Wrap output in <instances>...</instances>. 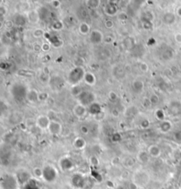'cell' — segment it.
Listing matches in <instances>:
<instances>
[{"label": "cell", "instance_id": "6da1fadb", "mask_svg": "<svg viewBox=\"0 0 181 189\" xmlns=\"http://www.w3.org/2000/svg\"><path fill=\"white\" fill-rule=\"evenodd\" d=\"M70 185L74 189H91L94 185V180L81 173H76L72 175Z\"/></svg>", "mask_w": 181, "mask_h": 189}, {"label": "cell", "instance_id": "7a4b0ae2", "mask_svg": "<svg viewBox=\"0 0 181 189\" xmlns=\"http://www.w3.org/2000/svg\"><path fill=\"white\" fill-rule=\"evenodd\" d=\"M132 182L136 187L144 188L150 182V174L144 169H138L132 174Z\"/></svg>", "mask_w": 181, "mask_h": 189}, {"label": "cell", "instance_id": "3957f363", "mask_svg": "<svg viewBox=\"0 0 181 189\" xmlns=\"http://www.w3.org/2000/svg\"><path fill=\"white\" fill-rule=\"evenodd\" d=\"M85 74L86 71L83 66H74L68 74L67 82L71 86L79 85L84 80Z\"/></svg>", "mask_w": 181, "mask_h": 189}, {"label": "cell", "instance_id": "277c9868", "mask_svg": "<svg viewBox=\"0 0 181 189\" xmlns=\"http://www.w3.org/2000/svg\"><path fill=\"white\" fill-rule=\"evenodd\" d=\"M42 179L46 183H54L55 181L58 180V171L56 167L53 165H45L42 168Z\"/></svg>", "mask_w": 181, "mask_h": 189}, {"label": "cell", "instance_id": "5b68a950", "mask_svg": "<svg viewBox=\"0 0 181 189\" xmlns=\"http://www.w3.org/2000/svg\"><path fill=\"white\" fill-rule=\"evenodd\" d=\"M19 181L17 180L16 175L6 173L2 175L0 180L1 189H17L19 186Z\"/></svg>", "mask_w": 181, "mask_h": 189}, {"label": "cell", "instance_id": "8992f818", "mask_svg": "<svg viewBox=\"0 0 181 189\" xmlns=\"http://www.w3.org/2000/svg\"><path fill=\"white\" fill-rule=\"evenodd\" d=\"M77 100H78V103L81 104L85 106L89 107L93 103L96 102V95L93 92H90V91L84 90L77 97Z\"/></svg>", "mask_w": 181, "mask_h": 189}, {"label": "cell", "instance_id": "52a82bcc", "mask_svg": "<svg viewBox=\"0 0 181 189\" xmlns=\"http://www.w3.org/2000/svg\"><path fill=\"white\" fill-rule=\"evenodd\" d=\"M58 167L62 172L68 173L74 169V163L69 156H63L58 161Z\"/></svg>", "mask_w": 181, "mask_h": 189}, {"label": "cell", "instance_id": "ba28073f", "mask_svg": "<svg viewBox=\"0 0 181 189\" xmlns=\"http://www.w3.org/2000/svg\"><path fill=\"white\" fill-rule=\"evenodd\" d=\"M47 131L49 132V134H51L53 136H59L63 132V125L59 121L56 120V119L51 120Z\"/></svg>", "mask_w": 181, "mask_h": 189}, {"label": "cell", "instance_id": "9c48e42d", "mask_svg": "<svg viewBox=\"0 0 181 189\" xmlns=\"http://www.w3.org/2000/svg\"><path fill=\"white\" fill-rule=\"evenodd\" d=\"M73 112L77 118H83L89 114V110L87 106L83 105L80 103H77L73 109Z\"/></svg>", "mask_w": 181, "mask_h": 189}, {"label": "cell", "instance_id": "30bf717a", "mask_svg": "<svg viewBox=\"0 0 181 189\" xmlns=\"http://www.w3.org/2000/svg\"><path fill=\"white\" fill-rule=\"evenodd\" d=\"M51 119L48 115H40L36 118L35 125L41 130H47Z\"/></svg>", "mask_w": 181, "mask_h": 189}, {"label": "cell", "instance_id": "8fae6325", "mask_svg": "<svg viewBox=\"0 0 181 189\" xmlns=\"http://www.w3.org/2000/svg\"><path fill=\"white\" fill-rule=\"evenodd\" d=\"M15 175H16L17 180L19 181V184H21V185H23V186H25L28 181L32 179L31 174L28 173L27 171L24 170V169L20 170Z\"/></svg>", "mask_w": 181, "mask_h": 189}, {"label": "cell", "instance_id": "7c38bea8", "mask_svg": "<svg viewBox=\"0 0 181 189\" xmlns=\"http://www.w3.org/2000/svg\"><path fill=\"white\" fill-rule=\"evenodd\" d=\"M104 35L98 29H93L89 34V41L93 44H99L103 42Z\"/></svg>", "mask_w": 181, "mask_h": 189}, {"label": "cell", "instance_id": "4fadbf2b", "mask_svg": "<svg viewBox=\"0 0 181 189\" xmlns=\"http://www.w3.org/2000/svg\"><path fill=\"white\" fill-rule=\"evenodd\" d=\"M147 151L148 152L150 157L152 158H158L162 156V153H163V150L160 146H158L157 144H151L148 147Z\"/></svg>", "mask_w": 181, "mask_h": 189}, {"label": "cell", "instance_id": "5bb4252c", "mask_svg": "<svg viewBox=\"0 0 181 189\" xmlns=\"http://www.w3.org/2000/svg\"><path fill=\"white\" fill-rule=\"evenodd\" d=\"M26 99L31 104H34V103L39 102V92L36 89H27Z\"/></svg>", "mask_w": 181, "mask_h": 189}, {"label": "cell", "instance_id": "9a60e30c", "mask_svg": "<svg viewBox=\"0 0 181 189\" xmlns=\"http://www.w3.org/2000/svg\"><path fill=\"white\" fill-rule=\"evenodd\" d=\"M172 123L170 120H167V119H165L164 121H161V122L159 123V126H158L160 132L163 133H169V132L172 129Z\"/></svg>", "mask_w": 181, "mask_h": 189}, {"label": "cell", "instance_id": "2e32d148", "mask_svg": "<svg viewBox=\"0 0 181 189\" xmlns=\"http://www.w3.org/2000/svg\"><path fill=\"white\" fill-rule=\"evenodd\" d=\"M83 82L86 83L88 86L93 87L96 83V77L95 74H93V73H91V72H86Z\"/></svg>", "mask_w": 181, "mask_h": 189}, {"label": "cell", "instance_id": "e0dca14e", "mask_svg": "<svg viewBox=\"0 0 181 189\" xmlns=\"http://www.w3.org/2000/svg\"><path fill=\"white\" fill-rule=\"evenodd\" d=\"M144 82L140 80H134L132 83V90L135 94H140L144 90Z\"/></svg>", "mask_w": 181, "mask_h": 189}, {"label": "cell", "instance_id": "ac0fdd59", "mask_svg": "<svg viewBox=\"0 0 181 189\" xmlns=\"http://www.w3.org/2000/svg\"><path fill=\"white\" fill-rule=\"evenodd\" d=\"M88 110H89V113L92 116H94V117L97 116L103 111L101 105L96 102L93 103L92 104H90L89 106L88 107Z\"/></svg>", "mask_w": 181, "mask_h": 189}, {"label": "cell", "instance_id": "d6986e66", "mask_svg": "<svg viewBox=\"0 0 181 189\" xmlns=\"http://www.w3.org/2000/svg\"><path fill=\"white\" fill-rule=\"evenodd\" d=\"M136 157H137V160L140 162V164L145 165V164L148 163L150 156H149V154H148V152L147 150H140V151L138 152Z\"/></svg>", "mask_w": 181, "mask_h": 189}, {"label": "cell", "instance_id": "ffe728a7", "mask_svg": "<svg viewBox=\"0 0 181 189\" xmlns=\"http://www.w3.org/2000/svg\"><path fill=\"white\" fill-rule=\"evenodd\" d=\"M73 145L76 149L78 150H82L87 146V141L83 137H76L74 140Z\"/></svg>", "mask_w": 181, "mask_h": 189}, {"label": "cell", "instance_id": "44dd1931", "mask_svg": "<svg viewBox=\"0 0 181 189\" xmlns=\"http://www.w3.org/2000/svg\"><path fill=\"white\" fill-rule=\"evenodd\" d=\"M27 21L30 22V23H33V24L37 23V22L39 21V20H40V14H39V13H38L37 11H35V10L30 11V12H28V13H27Z\"/></svg>", "mask_w": 181, "mask_h": 189}, {"label": "cell", "instance_id": "7402d4cb", "mask_svg": "<svg viewBox=\"0 0 181 189\" xmlns=\"http://www.w3.org/2000/svg\"><path fill=\"white\" fill-rule=\"evenodd\" d=\"M78 29H79L80 34H81L82 35H89V34L92 31L90 26L88 24L87 22H81V24L79 25V28Z\"/></svg>", "mask_w": 181, "mask_h": 189}, {"label": "cell", "instance_id": "603a6c76", "mask_svg": "<svg viewBox=\"0 0 181 189\" xmlns=\"http://www.w3.org/2000/svg\"><path fill=\"white\" fill-rule=\"evenodd\" d=\"M163 21L166 25H173L176 21V15L172 13H166L163 17Z\"/></svg>", "mask_w": 181, "mask_h": 189}, {"label": "cell", "instance_id": "cb8c5ba5", "mask_svg": "<svg viewBox=\"0 0 181 189\" xmlns=\"http://www.w3.org/2000/svg\"><path fill=\"white\" fill-rule=\"evenodd\" d=\"M83 89L81 88V86L79 84V85H74V86H71V94L72 96L74 97H78L81 93L83 92Z\"/></svg>", "mask_w": 181, "mask_h": 189}, {"label": "cell", "instance_id": "d4e9b609", "mask_svg": "<svg viewBox=\"0 0 181 189\" xmlns=\"http://www.w3.org/2000/svg\"><path fill=\"white\" fill-rule=\"evenodd\" d=\"M154 115H155V118H157L158 121H160V122L165 120V118H166L165 111H164L163 109H157L156 111H155V113H154Z\"/></svg>", "mask_w": 181, "mask_h": 189}, {"label": "cell", "instance_id": "484cf974", "mask_svg": "<svg viewBox=\"0 0 181 189\" xmlns=\"http://www.w3.org/2000/svg\"><path fill=\"white\" fill-rule=\"evenodd\" d=\"M25 189H40L38 185H37V182L34 180V179H31L30 180L28 181L26 185L24 186Z\"/></svg>", "mask_w": 181, "mask_h": 189}, {"label": "cell", "instance_id": "4316f807", "mask_svg": "<svg viewBox=\"0 0 181 189\" xmlns=\"http://www.w3.org/2000/svg\"><path fill=\"white\" fill-rule=\"evenodd\" d=\"M32 35H33L34 38H42L43 35H44V30L42 29L40 27H37V28H34L32 32Z\"/></svg>", "mask_w": 181, "mask_h": 189}, {"label": "cell", "instance_id": "83f0119b", "mask_svg": "<svg viewBox=\"0 0 181 189\" xmlns=\"http://www.w3.org/2000/svg\"><path fill=\"white\" fill-rule=\"evenodd\" d=\"M89 163H90L91 166L93 167H97L100 165V160L96 156H91L89 157Z\"/></svg>", "mask_w": 181, "mask_h": 189}, {"label": "cell", "instance_id": "f1b7e54d", "mask_svg": "<svg viewBox=\"0 0 181 189\" xmlns=\"http://www.w3.org/2000/svg\"><path fill=\"white\" fill-rule=\"evenodd\" d=\"M139 68H140V72L143 73V74H147L148 71H149V66L146 63V62H140V65H139Z\"/></svg>", "mask_w": 181, "mask_h": 189}, {"label": "cell", "instance_id": "f546056e", "mask_svg": "<svg viewBox=\"0 0 181 189\" xmlns=\"http://www.w3.org/2000/svg\"><path fill=\"white\" fill-rule=\"evenodd\" d=\"M149 100H150L152 105H156V104H157L159 103L160 98H159V96H157V94H152V95L149 96Z\"/></svg>", "mask_w": 181, "mask_h": 189}, {"label": "cell", "instance_id": "4dcf8cb0", "mask_svg": "<svg viewBox=\"0 0 181 189\" xmlns=\"http://www.w3.org/2000/svg\"><path fill=\"white\" fill-rule=\"evenodd\" d=\"M141 105L144 107L145 109H148V108H150L152 105L150 100H149V97H144L142 99V102H141Z\"/></svg>", "mask_w": 181, "mask_h": 189}, {"label": "cell", "instance_id": "1f68e13d", "mask_svg": "<svg viewBox=\"0 0 181 189\" xmlns=\"http://www.w3.org/2000/svg\"><path fill=\"white\" fill-rule=\"evenodd\" d=\"M49 99V96L46 92H41L39 93V101L40 102H47Z\"/></svg>", "mask_w": 181, "mask_h": 189}, {"label": "cell", "instance_id": "d6a6232c", "mask_svg": "<svg viewBox=\"0 0 181 189\" xmlns=\"http://www.w3.org/2000/svg\"><path fill=\"white\" fill-rule=\"evenodd\" d=\"M150 126V122L148 119L144 118L143 120H141L140 123V127L141 129H148V127Z\"/></svg>", "mask_w": 181, "mask_h": 189}, {"label": "cell", "instance_id": "836d02e7", "mask_svg": "<svg viewBox=\"0 0 181 189\" xmlns=\"http://www.w3.org/2000/svg\"><path fill=\"white\" fill-rule=\"evenodd\" d=\"M40 80H41L42 82L43 83L49 82V74H48V73H44V72L41 73V74H40Z\"/></svg>", "mask_w": 181, "mask_h": 189}, {"label": "cell", "instance_id": "e575fe53", "mask_svg": "<svg viewBox=\"0 0 181 189\" xmlns=\"http://www.w3.org/2000/svg\"><path fill=\"white\" fill-rule=\"evenodd\" d=\"M104 27H105L106 29H109V30L112 29V28L114 27V22H113V20H106L104 21Z\"/></svg>", "mask_w": 181, "mask_h": 189}, {"label": "cell", "instance_id": "d590c367", "mask_svg": "<svg viewBox=\"0 0 181 189\" xmlns=\"http://www.w3.org/2000/svg\"><path fill=\"white\" fill-rule=\"evenodd\" d=\"M42 169L38 167L34 169V176L35 178H42Z\"/></svg>", "mask_w": 181, "mask_h": 189}, {"label": "cell", "instance_id": "8d00e7d4", "mask_svg": "<svg viewBox=\"0 0 181 189\" xmlns=\"http://www.w3.org/2000/svg\"><path fill=\"white\" fill-rule=\"evenodd\" d=\"M108 96H109L110 101H116L117 99L118 98V94L116 93L115 91H110L109 94H108Z\"/></svg>", "mask_w": 181, "mask_h": 189}, {"label": "cell", "instance_id": "74e56055", "mask_svg": "<svg viewBox=\"0 0 181 189\" xmlns=\"http://www.w3.org/2000/svg\"><path fill=\"white\" fill-rule=\"evenodd\" d=\"M42 51H43V52H48L49 49H50V43H49V42H43V43H42Z\"/></svg>", "mask_w": 181, "mask_h": 189}, {"label": "cell", "instance_id": "f35d334b", "mask_svg": "<svg viewBox=\"0 0 181 189\" xmlns=\"http://www.w3.org/2000/svg\"><path fill=\"white\" fill-rule=\"evenodd\" d=\"M114 42V37L111 35H106L103 38V42H105L106 44H111Z\"/></svg>", "mask_w": 181, "mask_h": 189}, {"label": "cell", "instance_id": "ab89813d", "mask_svg": "<svg viewBox=\"0 0 181 189\" xmlns=\"http://www.w3.org/2000/svg\"><path fill=\"white\" fill-rule=\"evenodd\" d=\"M118 20H121V21H125V20H128V16H127V14L125 13H124V12H122V13H120L119 14H118Z\"/></svg>", "mask_w": 181, "mask_h": 189}, {"label": "cell", "instance_id": "60d3db41", "mask_svg": "<svg viewBox=\"0 0 181 189\" xmlns=\"http://www.w3.org/2000/svg\"><path fill=\"white\" fill-rule=\"evenodd\" d=\"M174 41L179 44H181V33L179 32V33H176L174 35Z\"/></svg>", "mask_w": 181, "mask_h": 189}, {"label": "cell", "instance_id": "b9f144b4", "mask_svg": "<svg viewBox=\"0 0 181 189\" xmlns=\"http://www.w3.org/2000/svg\"><path fill=\"white\" fill-rule=\"evenodd\" d=\"M81 132L83 134H88L89 133V128L88 127V125H83L81 126Z\"/></svg>", "mask_w": 181, "mask_h": 189}, {"label": "cell", "instance_id": "7bdbcfd3", "mask_svg": "<svg viewBox=\"0 0 181 189\" xmlns=\"http://www.w3.org/2000/svg\"><path fill=\"white\" fill-rule=\"evenodd\" d=\"M174 138L178 141H181V130H179L174 133Z\"/></svg>", "mask_w": 181, "mask_h": 189}, {"label": "cell", "instance_id": "ee69618b", "mask_svg": "<svg viewBox=\"0 0 181 189\" xmlns=\"http://www.w3.org/2000/svg\"><path fill=\"white\" fill-rule=\"evenodd\" d=\"M51 5H52L55 8H58V7L61 5V3H60V1H59V0H52Z\"/></svg>", "mask_w": 181, "mask_h": 189}, {"label": "cell", "instance_id": "f6af8a7d", "mask_svg": "<svg viewBox=\"0 0 181 189\" xmlns=\"http://www.w3.org/2000/svg\"><path fill=\"white\" fill-rule=\"evenodd\" d=\"M176 15L178 17H179V18H181V6L178 7L177 10H176Z\"/></svg>", "mask_w": 181, "mask_h": 189}, {"label": "cell", "instance_id": "bcb514c9", "mask_svg": "<svg viewBox=\"0 0 181 189\" xmlns=\"http://www.w3.org/2000/svg\"><path fill=\"white\" fill-rule=\"evenodd\" d=\"M179 70H180V72H181V65L179 66Z\"/></svg>", "mask_w": 181, "mask_h": 189}, {"label": "cell", "instance_id": "7dc6e473", "mask_svg": "<svg viewBox=\"0 0 181 189\" xmlns=\"http://www.w3.org/2000/svg\"><path fill=\"white\" fill-rule=\"evenodd\" d=\"M180 188H181V183H180Z\"/></svg>", "mask_w": 181, "mask_h": 189}]
</instances>
